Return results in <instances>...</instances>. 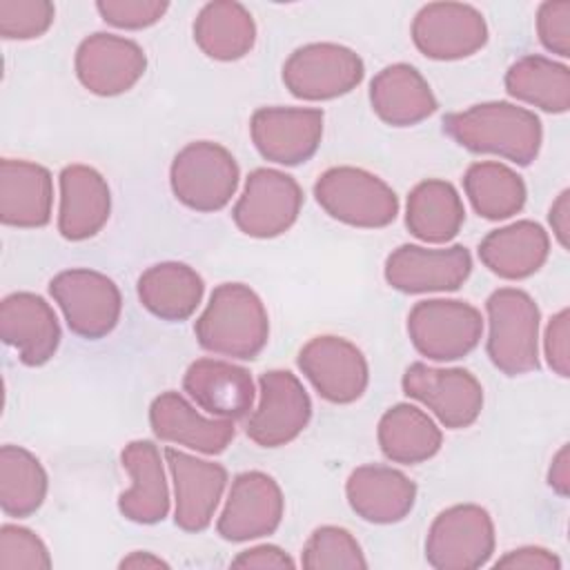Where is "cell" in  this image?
Returning a JSON list of instances; mask_svg holds the SVG:
<instances>
[{
    "instance_id": "21",
    "label": "cell",
    "mask_w": 570,
    "mask_h": 570,
    "mask_svg": "<svg viewBox=\"0 0 570 570\" xmlns=\"http://www.w3.org/2000/svg\"><path fill=\"white\" fill-rule=\"evenodd\" d=\"M149 425L160 441L176 443L200 454L225 452L236 432L234 421L203 416L183 394L174 390H167L151 401Z\"/></svg>"
},
{
    "instance_id": "18",
    "label": "cell",
    "mask_w": 570,
    "mask_h": 570,
    "mask_svg": "<svg viewBox=\"0 0 570 570\" xmlns=\"http://www.w3.org/2000/svg\"><path fill=\"white\" fill-rule=\"evenodd\" d=\"M76 76L96 96H118L129 91L147 69L142 47L125 36L91 33L76 49Z\"/></svg>"
},
{
    "instance_id": "24",
    "label": "cell",
    "mask_w": 570,
    "mask_h": 570,
    "mask_svg": "<svg viewBox=\"0 0 570 570\" xmlns=\"http://www.w3.org/2000/svg\"><path fill=\"white\" fill-rule=\"evenodd\" d=\"M58 232L67 240H87L109 220L111 191L100 171L89 165H67L60 176Z\"/></svg>"
},
{
    "instance_id": "39",
    "label": "cell",
    "mask_w": 570,
    "mask_h": 570,
    "mask_svg": "<svg viewBox=\"0 0 570 570\" xmlns=\"http://www.w3.org/2000/svg\"><path fill=\"white\" fill-rule=\"evenodd\" d=\"M100 18L118 29H147L169 9L165 0H98Z\"/></svg>"
},
{
    "instance_id": "7",
    "label": "cell",
    "mask_w": 570,
    "mask_h": 570,
    "mask_svg": "<svg viewBox=\"0 0 570 570\" xmlns=\"http://www.w3.org/2000/svg\"><path fill=\"white\" fill-rule=\"evenodd\" d=\"M49 292L69 330L80 338H105L120 321V289L102 272L89 267L65 269L51 278Z\"/></svg>"
},
{
    "instance_id": "2",
    "label": "cell",
    "mask_w": 570,
    "mask_h": 570,
    "mask_svg": "<svg viewBox=\"0 0 570 570\" xmlns=\"http://www.w3.org/2000/svg\"><path fill=\"white\" fill-rule=\"evenodd\" d=\"M194 334L198 345L212 354L252 361L269 338L267 309L249 285L220 283L196 318Z\"/></svg>"
},
{
    "instance_id": "43",
    "label": "cell",
    "mask_w": 570,
    "mask_h": 570,
    "mask_svg": "<svg viewBox=\"0 0 570 570\" xmlns=\"http://www.w3.org/2000/svg\"><path fill=\"white\" fill-rule=\"evenodd\" d=\"M294 559L278 546L272 543H261L254 548H247L238 552L232 559V568H272V570H283V568H294Z\"/></svg>"
},
{
    "instance_id": "12",
    "label": "cell",
    "mask_w": 570,
    "mask_h": 570,
    "mask_svg": "<svg viewBox=\"0 0 570 570\" xmlns=\"http://www.w3.org/2000/svg\"><path fill=\"white\" fill-rule=\"evenodd\" d=\"M261 401L252 410L245 434L261 448H281L294 441L312 419V401L289 370H269L258 379Z\"/></svg>"
},
{
    "instance_id": "22",
    "label": "cell",
    "mask_w": 570,
    "mask_h": 570,
    "mask_svg": "<svg viewBox=\"0 0 570 570\" xmlns=\"http://www.w3.org/2000/svg\"><path fill=\"white\" fill-rule=\"evenodd\" d=\"M350 508L370 523L387 525L403 521L416 501V483L390 465H361L345 483Z\"/></svg>"
},
{
    "instance_id": "11",
    "label": "cell",
    "mask_w": 570,
    "mask_h": 570,
    "mask_svg": "<svg viewBox=\"0 0 570 570\" xmlns=\"http://www.w3.org/2000/svg\"><path fill=\"white\" fill-rule=\"evenodd\" d=\"M403 392L423 403L448 430L470 428L483 410V387L463 367L412 363L403 374Z\"/></svg>"
},
{
    "instance_id": "20",
    "label": "cell",
    "mask_w": 570,
    "mask_h": 570,
    "mask_svg": "<svg viewBox=\"0 0 570 570\" xmlns=\"http://www.w3.org/2000/svg\"><path fill=\"white\" fill-rule=\"evenodd\" d=\"M0 338L18 350V358L38 367L60 345V323L53 307L38 294L13 292L0 303Z\"/></svg>"
},
{
    "instance_id": "8",
    "label": "cell",
    "mask_w": 570,
    "mask_h": 570,
    "mask_svg": "<svg viewBox=\"0 0 570 570\" xmlns=\"http://www.w3.org/2000/svg\"><path fill=\"white\" fill-rule=\"evenodd\" d=\"M494 552V523L485 508L456 503L439 512L425 537V559L436 570H474Z\"/></svg>"
},
{
    "instance_id": "5",
    "label": "cell",
    "mask_w": 570,
    "mask_h": 570,
    "mask_svg": "<svg viewBox=\"0 0 570 570\" xmlns=\"http://www.w3.org/2000/svg\"><path fill=\"white\" fill-rule=\"evenodd\" d=\"M238 178L240 171L232 151L212 140L185 145L169 167L176 200L203 214L223 209L236 194Z\"/></svg>"
},
{
    "instance_id": "35",
    "label": "cell",
    "mask_w": 570,
    "mask_h": 570,
    "mask_svg": "<svg viewBox=\"0 0 570 570\" xmlns=\"http://www.w3.org/2000/svg\"><path fill=\"white\" fill-rule=\"evenodd\" d=\"M42 463L20 445L0 448V508L7 517H31L47 497Z\"/></svg>"
},
{
    "instance_id": "9",
    "label": "cell",
    "mask_w": 570,
    "mask_h": 570,
    "mask_svg": "<svg viewBox=\"0 0 570 570\" xmlns=\"http://www.w3.org/2000/svg\"><path fill=\"white\" fill-rule=\"evenodd\" d=\"M365 65L361 56L336 42H312L294 49L283 65V82L294 98L332 100L361 85Z\"/></svg>"
},
{
    "instance_id": "16",
    "label": "cell",
    "mask_w": 570,
    "mask_h": 570,
    "mask_svg": "<svg viewBox=\"0 0 570 570\" xmlns=\"http://www.w3.org/2000/svg\"><path fill=\"white\" fill-rule=\"evenodd\" d=\"M249 131L265 160L294 167L316 154L323 138V111L312 107H261L252 114Z\"/></svg>"
},
{
    "instance_id": "44",
    "label": "cell",
    "mask_w": 570,
    "mask_h": 570,
    "mask_svg": "<svg viewBox=\"0 0 570 570\" xmlns=\"http://www.w3.org/2000/svg\"><path fill=\"white\" fill-rule=\"evenodd\" d=\"M548 220H550L552 234L559 240V245L568 247V238H570V191L568 189H563L557 196V200L552 203Z\"/></svg>"
},
{
    "instance_id": "10",
    "label": "cell",
    "mask_w": 570,
    "mask_h": 570,
    "mask_svg": "<svg viewBox=\"0 0 570 570\" xmlns=\"http://www.w3.org/2000/svg\"><path fill=\"white\" fill-rule=\"evenodd\" d=\"M303 207L301 185L285 171L258 167L249 171L232 218L252 238H274L285 234Z\"/></svg>"
},
{
    "instance_id": "29",
    "label": "cell",
    "mask_w": 570,
    "mask_h": 570,
    "mask_svg": "<svg viewBox=\"0 0 570 570\" xmlns=\"http://www.w3.org/2000/svg\"><path fill=\"white\" fill-rule=\"evenodd\" d=\"M205 283L200 274L178 261H165L147 267L138 278L140 305L160 321L180 323L200 305Z\"/></svg>"
},
{
    "instance_id": "19",
    "label": "cell",
    "mask_w": 570,
    "mask_h": 570,
    "mask_svg": "<svg viewBox=\"0 0 570 570\" xmlns=\"http://www.w3.org/2000/svg\"><path fill=\"white\" fill-rule=\"evenodd\" d=\"M165 463L174 481V521L185 532L209 528L227 485V470L220 463L198 459L176 448H165Z\"/></svg>"
},
{
    "instance_id": "30",
    "label": "cell",
    "mask_w": 570,
    "mask_h": 570,
    "mask_svg": "<svg viewBox=\"0 0 570 570\" xmlns=\"http://www.w3.org/2000/svg\"><path fill=\"white\" fill-rule=\"evenodd\" d=\"M465 223V207L452 183L441 178L421 180L405 203V227L423 243L443 245Z\"/></svg>"
},
{
    "instance_id": "45",
    "label": "cell",
    "mask_w": 570,
    "mask_h": 570,
    "mask_svg": "<svg viewBox=\"0 0 570 570\" xmlns=\"http://www.w3.org/2000/svg\"><path fill=\"white\" fill-rule=\"evenodd\" d=\"M548 485L559 497H568V492H570V450H568V443L561 445V450L552 459V465L548 470Z\"/></svg>"
},
{
    "instance_id": "32",
    "label": "cell",
    "mask_w": 570,
    "mask_h": 570,
    "mask_svg": "<svg viewBox=\"0 0 570 570\" xmlns=\"http://www.w3.org/2000/svg\"><path fill=\"white\" fill-rule=\"evenodd\" d=\"M376 439L385 459L403 465L432 459L443 443L439 425L412 403L392 405L379 421Z\"/></svg>"
},
{
    "instance_id": "46",
    "label": "cell",
    "mask_w": 570,
    "mask_h": 570,
    "mask_svg": "<svg viewBox=\"0 0 570 570\" xmlns=\"http://www.w3.org/2000/svg\"><path fill=\"white\" fill-rule=\"evenodd\" d=\"M118 568H134V570H147V568H169V563L165 561V559H160V557H156L154 552H147V550H136V552H131V554H127L120 563H118Z\"/></svg>"
},
{
    "instance_id": "13",
    "label": "cell",
    "mask_w": 570,
    "mask_h": 570,
    "mask_svg": "<svg viewBox=\"0 0 570 570\" xmlns=\"http://www.w3.org/2000/svg\"><path fill=\"white\" fill-rule=\"evenodd\" d=\"M298 367L318 396L336 405L358 401L370 381L363 352L352 341L334 334L309 338L298 352Z\"/></svg>"
},
{
    "instance_id": "27",
    "label": "cell",
    "mask_w": 570,
    "mask_h": 570,
    "mask_svg": "<svg viewBox=\"0 0 570 570\" xmlns=\"http://www.w3.org/2000/svg\"><path fill=\"white\" fill-rule=\"evenodd\" d=\"M370 102L374 114L390 127H412L430 118L439 107L428 80L407 62H394L372 78Z\"/></svg>"
},
{
    "instance_id": "31",
    "label": "cell",
    "mask_w": 570,
    "mask_h": 570,
    "mask_svg": "<svg viewBox=\"0 0 570 570\" xmlns=\"http://www.w3.org/2000/svg\"><path fill=\"white\" fill-rule=\"evenodd\" d=\"M194 42L214 60H240L256 42V22L240 2L214 0L194 20Z\"/></svg>"
},
{
    "instance_id": "25",
    "label": "cell",
    "mask_w": 570,
    "mask_h": 570,
    "mask_svg": "<svg viewBox=\"0 0 570 570\" xmlns=\"http://www.w3.org/2000/svg\"><path fill=\"white\" fill-rule=\"evenodd\" d=\"M53 180L47 167L20 160H0V220L9 227H45L51 220Z\"/></svg>"
},
{
    "instance_id": "38",
    "label": "cell",
    "mask_w": 570,
    "mask_h": 570,
    "mask_svg": "<svg viewBox=\"0 0 570 570\" xmlns=\"http://www.w3.org/2000/svg\"><path fill=\"white\" fill-rule=\"evenodd\" d=\"M51 557L45 541L29 528L4 523L0 528V570H47Z\"/></svg>"
},
{
    "instance_id": "1",
    "label": "cell",
    "mask_w": 570,
    "mask_h": 570,
    "mask_svg": "<svg viewBox=\"0 0 570 570\" xmlns=\"http://www.w3.org/2000/svg\"><path fill=\"white\" fill-rule=\"evenodd\" d=\"M443 131L474 154H494L514 165H530L541 149L543 127L534 111L505 100L474 105L443 118Z\"/></svg>"
},
{
    "instance_id": "37",
    "label": "cell",
    "mask_w": 570,
    "mask_h": 570,
    "mask_svg": "<svg viewBox=\"0 0 570 570\" xmlns=\"http://www.w3.org/2000/svg\"><path fill=\"white\" fill-rule=\"evenodd\" d=\"M56 18L49 0H0V36L4 40L40 38Z\"/></svg>"
},
{
    "instance_id": "14",
    "label": "cell",
    "mask_w": 570,
    "mask_h": 570,
    "mask_svg": "<svg viewBox=\"0 0 570 570\" xmlns=\"http://www.w3.org/2000/svg\"><path fill=\"white\" fill-rule=\"evenodd\" d=\"M412 42L430 60H461L485 47L488 24L472 4L430 2L412 20Z\"/></svg>"
},
{
    "instance_id": "34",
    "label": "cell",
    "mask_w": 570,
    "mask_h": 570,
    "mask_svg": "<svg viewBox=\"0 0 570 570\" xmlns=\"http://www.w3.org/2000/svg\"><path fill=\"white\" fill-rule=\"evenodd\" d=\"M463 189L472 209L488 220H505L525 205V183L508 165L494 160L472 163L463 174Z\"/></svg>"
},
{
    "instance_id": "17",
    "label": "cell",
    "mask_w": 570,
    "mask_h": 570,
    "mask_svg": "<svg viewBox=\"0 0 570 570\" xmlns=\"http://www.w3.org/2000/svg\"><path fill=\"white\" fill-rule=\"evenodd\" d=\"M472 272V256L463 245L430 249L421 245H399L385 258V281L403 294L454 292Z\"/></svg>"
},
{
    "instance_id": "3",
    "label": "cell",
    "mask_w": 570,
    "mask_h": 570,
    "mask_svg": "<svg viewBox=\"0 0 570 570\" xmlns=\"http://www.w3.org/2000/svg\"><path fill=\"white\" fill-rule=\"evenodd\" d=\"M485 352L497 370L521 376L539 370V321L534 298L517 287L494 289L485 301Z\"/></svg>"
},
{
    "instance_id": "28",
    "label": "cell",
    "mask_w": 570,
    "mask_h": 570,
    "mask_svg": "<svg viewBox=\"0 0 570 570\" xmlns=\"http://www.w3.org/2000/svg\"><path fill=\"white\" fill-rule=\"evenodd\" d=\"M550 254V236L534 220H514L492 229L479 243L481 263L505 281H521L537 274Z\"/></svg>"
},
{
    "instance_id": "42",
    "label": "cell",
    "mask_w": 570,
    "mask_h": 570,
    "mask_svg": "<svg viewBox=\"0 0 570 570\" xmlns=\"http://www.w3.org/2000/svg\"><path fill=\"white\" fill-rule=\"evenodd\" d=\"M497 568H523V570H559L561 561L554 552L541 546H521L517 550L505 552L501 559L494 561Z\"/></svg>"
},
{
    "instance_id": "36",
    "label": "cell",
    "mask_w": 570,
    "mask_h": 570,
    "mask_svg": "<svg viewBox=\"0 0 570 570\" xmlns=\"http://www.w3.org/2000/svg\"><path fill=\"white\" fill-rule=\"evenodd\" d=\"M301 563L307 570H365L367 561L350 530L338 525L316 528L301 554Z\"/></svg>"
},
{
    "instance_id": "4",
    "label": "cell",
    "mask_w": 570,
    "mask_h": 570,
    "mask_svg": "<svg viewBox=\"0 0 570 570\" xmlns=\"http://www.w3.org/2000/svg\"><path fill=\"white\" fill-rule=\"evenodd\" d=\"M316 203L334 220L361 229H379L394 223L399 196L379 176L361 167H332L314 183Z\"/></svg>"
},
{
    "instance_id": "15",
    "label": "cell",
    "mask_w": 570,
    "mask_h": 570,
    "mask_svg": "<svg viewBox=\"0 0 570 570\" xmlns=\"http://www.w3.org/2000/svg\"><path fill=\"white\" fill-rule=\"evenodd\" d=\"M285 512L281 485L261 470L234 476L216 530L225 541L243 543L276 532Z\"/></svg>"
},
{
    "instance_id": "6",
    "label": "cell",
    "mask_w": 570,
    "mask_h": 570,
    "mask_svg": "<svg viewBox=\"0 0 570 570\" xmlns=\"http://www.w3.org/2000/svg\"><path fill=\"white\" fill-rule=\"evenodd\" d=\"M407 334L414 350L432 361L468 356L483 336L481 312L456 298L419 301L407 314Z\"/></svg>"
},
{
    "instance_id": "26",
    "label": "cell",
    "mask_w": 570,
    "mask_h": 570,
    "mask_svg": "<svg viewBox=\"0 0 570 570\" xmlns=\"http://www.w3.org/2000/svg\"><path fill=\"white\" fill-rule=\"evenodd\" d=\"M120 463L131 479L129 490L118 497L120 514L140 525L163 521L169 512V490L158 445L147 439L131 441L120 452Z\"/></svg>"
},
{
    "instance_id": "41",
    "label": "cell",
    "mask_w": 570,
    "mask_h": 570,
    "mask_svg": "<svg viewBox=\"0 0 570 570\" xmlns=\"http://www.w3.org/2000/svg\"><path fill=\"white\" fill-rule=\"evenodd\" d=\"M543 352L550 370L561 379L570 376V312L563 307L557 312L546 327Z\"/></svg>"
},
{
    "instance_id": "23",
    "label": "cell",
    "mask_w": 570,
    "mask_h": 570,
    "mask_svg": "<svg viewBox=\"0 0 570 570\" xmlns=\"http://www.w3.org/2000/svg\"><path fill=\"white\" fill-rule=\"evenodd\" d=\"M183 387L207 414L229 421L247 416L256 394L252 374L220 358H196L183 376Z\"/></svg>"
},
{
    "instance_id": "33",
    "label": "cell",
    "mask_w": 570,
    "mask_h": 570,
    "mask_svg": "<svg viewBox=\"0 0 570 570\" xmlns=\"http://www.w3.org/2000/svg\"><path fill=\"white\" fill-rule=\"evenodd\" d=\"M505 91L541 111L566 114L570 109V69L539 53L523 56L508 67Z\"/></svg>"
},
{
    "instance_id": "40",
    "label": "cell",
    "mask_w": 570,
    "mask_h": 570,
    "mask_svg": "<svg viewBox=\"0 0 570 570\" xmlns=\"http://www.w3.org/2000/svg\"><path fill=\"white\" fill-rule=\"evenodd\" d=\"M537 36L541 45L561 58L570 56V2L548 0L537 9Z\"/></svg>"
}]
</instances>
